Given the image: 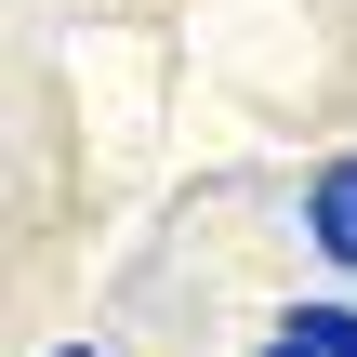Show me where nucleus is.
<instances>
[{
	"mask_svg": "<svg viewBox=\"0 0 357 357\" xmlns=\"http://www.w3.org/2000/svg\"><path fill=\"white\" fill-rule=\"evenodd\" d=\"M305 225H318V252H331V265H357V159H331V172L305 185Z\"/></svg>",
	"mask_w": 357,
	"mask_h": 357,
	"instance_id": "nucleus-1",
	"label": "nucleus"
},
{
	"mask_svg": "<svg viewBox=\"0 0 357 357\" xmlns=\"http://www.w3.org/2000/svg\"><path fill=\"white\" fill-rule=\"evenodd\" d=\"M265 357H318V344H305V331H278V344H265Z\"/></svg>",
	"mask_w": 357,
	"mask_h": 357,
	"instance_id": "nucleus-3",
	"label": "nucleus"
},
{
	"mask_svg": "<svg viewBox=\"0 0 357 357\" xmlns=\"http://www.w3.org/2000/svg\"><path fill=\"white\" fill-rule=\"evenodd\" d=\"M291 331H305V344H318V357H357V305H305Z\"/></svg>",
	"mask_w": 357,
	"mask_h": 357,
	"instance_id": "nucleus-2",
	"label": "nucleus"
}]
</instances>
